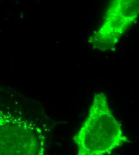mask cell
I'll return each mask as SVG.
<instances>
[{
  "label": "cell",
  "instance_id": "cell-2",
  "mask_svg": "<svg viewBox=\"0 0 139 155\" xmlns=\"http://www.w3.org/2000/svg\"><path fill=\"white\" fill-rule=\"evenodd\" d=\"M20 107H1L0 155H47L46 124Z\"/></svg>",
  "mask_w": 139,
  "mask_h": 155
},
{
  "label": "cell",
  "instance_id": "cell-3",
  "mask_svg": "<svg viewBox=\"0 0 139 155\" xmlns=\"http://www.w3.org/2000/svg\"><path fill=\"white\" fill-rule=\"evenodd\" d=\"M139 16V0H113L110 3L99 29L89 38L101 51L113 50Z\"/></svg>",
  "mask_w": 139,
  "mask_h": 155
},
{
  "label": "cell",
  "instance_id": "cell-1",
  "mask_svg": "<svg viewBox=\"0 0 139 155\" xmlns=\"http://www.w3.org/2000/svg\"><path fill=\"white\" fill-rule=\"evenodd\" d=\"M77 155H107L129 142L104 93L95 95L88 116L73 137Z\"/></svg>",
  "mask_w": 139,
  "mask_h": 155
}]
</instances>
